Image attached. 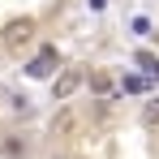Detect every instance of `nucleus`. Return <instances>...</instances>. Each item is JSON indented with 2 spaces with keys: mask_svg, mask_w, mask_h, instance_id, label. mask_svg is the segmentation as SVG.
<instances>
[{
  "mask_svg": "<svg viewBox=\"0 0 159 159\" xmlns=\"http://www.w3.org/2000/svg\"><path fill=\"white\" fill-rule=\"evenodd\" d=\"M34 30H39V22H34V17H13L9 26L0 30V48H4L9 56H22L30 43H34Z\"/></svg>",
  "mask_w": 159,
  "mask_h": 159,
  "instance_id": "1",
  "label": "nucleus"
},
{
  "mask_svg": "<svg viewBox=\"0 0 159 159\" xmlns=\"http://www.w3.org/2000/svg\"><path fill=\"white\" fill-rule=\"evenodd\" d=\"M82 82H86L82 69H60V73L52 78V99H56V103H69V99L82 90Z\"/></svg>",
  "mask_w": 159,
  "mask_h": 159,
  "instance_id": "2",
  "label": "nucleus"
},
{
  "mask_svg": "<svg viewBox=\"0 0 159 159\" xmlns=\"http://www.w3.org/2000/svg\"><path fill=\"white\" fill-rule=\"evenodd\" d=\"M56 69H60V52H56V48H43L34 60H26V78H34V82L56 78Z\"/></svg>",
  "mask_w": 159,
  "mask_h": 159,
  "instance_id": "3",
  "label": "nucleus"
},
{
  "mask_svg": "<svg viewBox=\"0 0 159 159\" xmlns=\"http://www.w3.org/2000/svg\"><path fill=\"white\" fill-rule=\"evenodd\" d=\"M0 155L4 159H26L30 155V138L26 133H4L0 138Z\"/></svg>",
  "mask_w": 159,
  "mask_h": 159,
  "instance_id": "4",
  "label": "nucleus"
},
{
  "mask_svg": "<svg viewBox=\"0 0 159 159\" xmlns=\"http://www.w3.org/2000/svg\"><path fill=\"white\" fill-rule=\"evenodd\" d=\"M133 60L142 65V73H146V82H159V56H151V52H138Z\"/></svg>",
  "mask_w": 159,
  "mask_h": 159,
  "instance_id": "5",
  "label": "nucleus"
},
{
  "mask_svg": "<svg viewBox=\"0 0 159 159\" xmlns=\"http://www.w3.org/2000/svg\"><path fill=\"white\" fill-rule=\"evenodd\" d=\"M52 129L56 133H69V129H73V107H69V103H60V112L52 116Z\"/></svg>",
  "mask_w": 159,
  "mask_h": 159,
  "instance_id": "6",
  "label": "nucleus"
},
{
  "mask_svg": "<svg viewBox=\"0 0 159 159\" xmlns=\"http://www.w3.org/2000/svg\"><path fill=\"white\" fill-rule=\"evenodd\" d=\"M142 125H159V95H146V103H142Z\"/></svg>",
  "mask_w": 159,
  "mask_h": 159,
  "instance_id": "7",
  "label": "nucleus"
},
{
  "mask_svg": "<svg viewBox=\"0 0 159 159\" xmlns=\"http://www.w3.org/2000/svg\"><path fill=\"white\" fill-rule=\"evenodd\" d=\"M142 90H146V78H138V73L120 78V95H142Z\"/></svg>",
  "mask_w": 159,
  "mask_h": 159,
  "instance_id": "8",
  "label": "nucleus"
},
{
  "mask_svg": "<svg viewBox=\"0 0 159 159\" xmlns=\"http://www.w3.org/2000/svg\"><path fill=\"white\" fill-rule=\"evenodd\" d=\"M9 112H17V116H34V103H30L26 95H9Z\"/></svg>",
  "mask_w": 159,
  "mask_h": 159,
  "instance_id": "9",
  "label": "nucleus"
},
{
  "mask_svg": "<svg viewBox=\"0 0 159 159\" xmlns=\"http://www.w3.org/2000/svg\"><path fill=\"white\" fill-rule=\"evenodd\" d=\"M90 90H95V95H103V90H107V78H103V73H90Z\"/></svg>",
  "mask_w": 159,
  "mask_h": 159,
  "instance_id": "10",
  "label": "nucleus"
},
{
  "mask_svg": "<svg viewBox=\"0 0 159 159\" xmlns=\"http://www.w3.org/2000/svg\"><path fill=\"white\" fill-rule=\"evenodd\" d=\"M52 159H60V155H52Z\"/></svg>",
  "mask_w": 159,
  "mask_h": 159,
  "instance_id": "11",
  "label": "nucleus"
}]
</instances>
